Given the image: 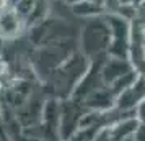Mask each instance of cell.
<instances>
[{
    "instance_id": "4",
    "label": "cell",
    "mask_w": 145,
    "mask_h": 141,
    "mask_svg": "<svg viewBox=\"0 0 145 141\" xmlns=\"http://www.w3.org/2000/svg\"><path fill=\"white\" fill-rule=\"evenodd\" d=\"M13 7L25 23L26 31L51 15V0H16Z\"/></svg>"
},
{
    "instance_id": "3",
    "label": "cell",
    "mask_w": 145,
    "mask_h": 141,
    "mask_svg": "<svg viewBox=\"0 0 145 141\" xmlns=\"http://www.w3.org/2000/svg\"><path fill=\"white\" fill-rule=\"evenodd\" d=\"M105 18L109 25V31H111V43H109L108 56L129 59L132 21L118 13H109V12L105 13Z\"/></svg>"
},
{
    "instance_id": "6",
    "label": "cell",
    "mask_w": 145,
    "mask_h": 141,
    "mask_svg": "<svg viewBox=\"0 0 145 141\" xmlns=\"http://www.w3.org/2000/svg\"><path fill=\"white\" fill-rule=\"evenodd\" d=\"M26 34V26L20 15L16 13L15 7L5 8L0 12V40L2 41H13Z\"/></svg>"
},
{
    "instance_id": "8",
    "label": "cell",
    "mask_w": 145,
    "mask_h": 141,
    "mask_svg": "<svg viewBox=\"0 0 145 141\" xmlns=\"http://www.w3.org/2000/svg\"><path fill=\"white\" fill-rule=\"evenodd\" d=\"M70 10H72L73 17L82 18V20L105 13V8L101 7V5H98V3H95L93 0H80L77 3L70 5Z\"/></svg>"
},
{
    "instance_id": "11",
    "label": "cell",
    "mask_w": 145,
    "mask_h": 141,
    "mask_svg": "<svg viewBox=\"0 0 145 141\" xmlns=\"http://www.w3.org/2000/svg\"><path fill=\"white\" fill-rule=\"evenodd\" d=\"M59 2H64V3H67V5H73V3H77V2H80V0H59Z\"/></svg>"
},
{
    "instance_id": "1",
    "label": "cell",
    "mask_w": 145,
    "mask_h": 141,
    "mask_svg": "<svg viewBox=\"0 0 145 141\" xmlns=\"http://www.w3.org/2000/svg\"><path fill=\"white\" fill-rule=\"evenodd\" d=\"M90 59L77 51L67 61H64L59 67H56L51 74L44 79V87L51 94L52 99L64 100L72 97L73 90L80 84L82 77L88 69Z\"/></svg>"
},
{
    "instance_id": "10",
    "label": "cell",
    "mask_w": 145,
    "mask_h": 141,
    "mask_svg": "<svg viewBox=\"0 0 145 141\" xmlns=\"http://www.w3.org/2000/svg\"><path fill=\"white\" fill-rule=\"evenodd\" d=\"M134 141H145V125L138 123L134 131Z\"/></svg>"
},
{
    "instance_id": "9",
    "label": "cell",
    "mask_w": 145,
    "mask_h": 141,
    "mask_svg": "<svg viewBox=\"0 0 145 141\" xmlns=\"http://www.w3.org/2000/svg\"><path fill=\"white\" fill-rule=\"evenodd\" d=\"M134 117H135V120H137L138 123H144L145 125V99L138 103L137 107H135V110H134Z\"/></svg>"
},
{
    "instance_id": "2",
    "label": "cell",
    "mask_w": 145,
    "mask_h": 141,
    "mask_svg": "<svg viewBox=\"0 0 145 141\" xmlns=\"http://www.w3.org/2000/svg\"><path fill=\"white\" fill-rule=\"evenodd\" d=\"M109 43H111V31L105 13L82 20L78 31V51L85 58L91 61L108 56Z\"/></svg>"
},
{
    "instance_id": "12",
    "label": "cell",
    "mask_w": 145,
    "mask_h": 141,
    "mask_svg": "<svg viewBox=\"0 0 145 141\" xmlns=\"http://www.w3.org/2000/svg\"><path fill=\"white\" fill-rule=\"evenodd\" d=\"M12 2H16V0H12Z\"/></svg>"
},
{
    "instance_id": "5",
    "label": "cell",
    "mask_w": 145,
    "mask_h": 141,
    "mask_svg": "<svg viewBox=\"0 0 145 141\" xmlns=\"http://www.w3.org/2000/svg\"><path fill=\"white\" fill-rule=\"evenodd\" d=\"M144 99H145V77L138 74L137 79L132 82L131 85H127V87L116 97L114 108H118L121 112L134 113L135 107H137Z\"/></svg>"
},
{
    "instance_id": "7",
    "label": "cell",
    "mask_w": 145,
    "mask_h": 141,
    "mask_svg": "<svg viewBox=\"0 0 145 141\" xmlns=\"http://www.w3.org/2000/svg\"><path fill=\"white\" fill-rule=\"evenodd\" d=\"M131 71H134V66L129 59L106 56L101 66V81L106 87H109L119 79H122L125 74H129Z\"/></svg>"
}]
</instances>
